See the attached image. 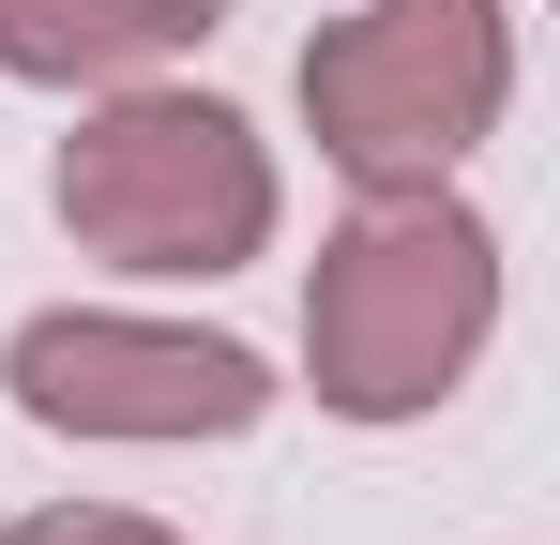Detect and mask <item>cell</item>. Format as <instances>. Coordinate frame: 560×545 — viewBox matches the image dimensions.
Returning a JSON list of instances; mask_svg holds the SVG:
<instances>
[{
	"instance_id": "cell-1",
	"label": "cell",
	"mask_w": 560,
	"mask_h": 545,
	"mask_svg": "<svg viewBox=\"0 0 560 545\" xmlns=\"http://www.w3.org/2000/svg\"><path fill=\"white\" fill-rule=\"evenodd\" d=\"M500 334V228L469 212L455 182H394L364 197L334 243H318V288H303V363H318V409L349 425H424Z\"/></svg>"
},
{
	"instance_id": "cell-2",
	"label": "cell",
	"mask_w": 560,
	"mask_h": 545,
	"mask_svg": "<svg viewBox=\"0 0 560 545\" xmlns=\"http://www.w3.org/2000/svg\"><path fill=\"white\" fill-rule=\"evenodd\" d=\"M61 228L121 272H243L273 243V152H258V121L243 106H212V91H106L92 121L61 137Z\"/></svg>"
},
{
	"instance_id": "cell-3",
	"label": "cell",
	"mask_w": 560,
	"mask_h": 545,
	"mask_svg": "<svg viewBox=\"0 0 560 545\" xmlns=\"http://www.w3.org/2000/svg\"><path fill=\"white\" fill-rule=\"evenodd\" d=\"M515 106V15L500 0H364L303 46V121L318 152L394 197V182H455Z\"/></svg>"
},
{
	"instance_id": "cell-4",
	"label": "cell",
	"mask_w": 560,
	"mask_h": 545,
	"mask_svg": "<svg viewBox=\"0 0 560 545\" xmlns=\"http://www.w3.org/2000/svg\"><path fill=\"white\" fill-rule=\"evenodd\" d=\"M0 394H15L31 425H61V440H243V425L273 409V363L243 349V334L61 303V318H15Z\"/></svg>"
},
{
	"instance_id": "cell-5",
	"label": "cell",
	"mask_w": 560,
	"mask_h": 545,
	"mask_svg": "<svg viewBox=\"0 0 560 545\" xmlns=\"http://www.w3.org/2000/svg\"><path fill=\"white\" fill-rule=\"evenodd\" d=\"M228 0H0V77L31 91H137L212 46Z\"/></svg>"
},
{
	"instance_id": "cell-6",
	"label": "cell",
	"mask_w": 560,
	"mask_h": 545,
	"mask_svg": "<svg viewBox=\"0 0 560 545\" xmlns=\"http://www.w3.org/2000/svg\"><path fill=\"white\" fill-rule=\"evenodd\" d=\"M0 545H183V531H152V515H121V500H61V515H15Z\"/></svg>"
}]
</instances>
